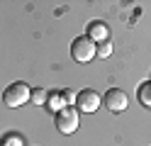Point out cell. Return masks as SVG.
Wrapping results in <instances>:
<instances>
[{
	"label": "cell",
	"mask_w": 151,
	"mask_h": 146,
	"mask_svg": "<svg viewBox=\"0 0 151 146\" xmlns=\"http://www.w3.org/2000/svg\"><path fill=\"white\" fill-rule=\"evenodd\" d=\"M71 56L76 63H90L93 58L98 56V44L90 42V39L83 34V37H76L73 44H71Z\"/></svg>",
	"instance_id": "1"
},
{
	"label": "cell",
	"mask_w": 151,
	"mask_h": 146,
	"mask_svg": "<svg viewBox=\"0 0 151 146\" xmlns=\"http://www.w3.org/2000/svg\"><path fill=\"white\" fill-rule=\"evenodd\" d=\"M29 95H32V88L22 83V81H17V83H10L5 88V93H3V102L7 107H22L24 102H29Z\"/></svg>",
	"instance_id": "2"
},
{
	"label": "cell",
	"mask_w": 151,
	"mask_h": 146,
	"mask_svg": "<svg viewBox=\"0 0 151 146\" xmlns=\"http://www.w3.org/2000/svg\"><path fill=\"white\" fill-rule=\"evenodd\" d=\"M102 105H105L112 114L124 112L127 107H129V95L122 90V88H110V90L102 95Z\"/></svg>",
	"instance_id": "3"
},
{
	"label": "cell",
	"mask_w": 151,
	"mask_h": 146,
	"mask_svg": "<svg viewBox=\"0 0 151 146\" xmlns=\"http://www.w3.org/2000/svg\"><path fill=\"white\" fill-rule=\"evenodd\" d=\"M78 110L76 107H63V110L56 114V129H59L61 134H73L76 129H78Z\"/></svg>",
	"instance_id": "4"
},
{
	"label": "cell",
	"mask_w": 151,
	"mask_h": 146,
	"mask_svg": "<svg viewBox=\"0 0 151 146\" xmlns=\"http://www.w3.org/2000/svg\"><path fill=\"white\" fill-rule=\"evenodd\" d=\"M102 105V97L93 90V88H86V90H81L78 97H76V110H81V112H98V107Z\"/></svg>",
	"instance_id": "5"
},
{
	"label": "cell",
	"mask_w": 151,
	"mask_h": 146,
	"mask_svg": "<svg viewBox=\"0 0 151 146\" xmlns=\"http://www.w3.org/2000/svg\"><path fill=\"white\" fill-rule=\"evenodd\" d=\"M90 42L95 44H102V42H110V27L102 22V19H93L88 24V34H86Z\"/></svg>",
	"instance_id": "6"
},
{
	"label": "cell",
	"mask_w": 151,
	"mask_h": 146,
	"mask_svg": "<svg viewBox=\"0 0 151 146\" xmlns=\"http://www.w3.org/2000/svg\"><path fill=\"white\" fill-rule=\"evenodd\" d=\"M44 107H46V110H49V112L56 117V114H59L63 107H66L63 95H61V93H49V97H46V105H44Z\"/></svg>",
	"instance_id": "7"
},
{
	"label": "cell",
	"mask_w": 151,
	"mask_h": 146,
	"mask_svg": "<svg viewBox=\"0 0 151 146\" xmlns=\"http://www.w3.org/2000/svg\"><path fill=\"white\" fill-rule=\"evenodd\" d=\"M137 100L144 105V107H149L151 110V81H144L139 85V90H137Z\"/></svg>",
	"instance_id": "8"
},
{
	"label": "cell",
	"mask_w": 151,
	"mask_h": 146,
	"mask_svg": "<svg viewBox=\"0 0 151 146\" xmlns=\"http://www.w3.org/2000/svg\"><path fill=\"white\" fill-rule=\"evenodd\" d=\"M46 97H49V93H46L44 88H34L32 95H29V102L32 105H46Z\"/></svg>",
	"instance_id": "9"
},
{
	"label": "cell",
	"mask_w": 151,
	"mask_h": 146,
	"mask_svg": "<svg viewBox=\"0 0 151 146\" xmlns=\"http://www.w3.org/2000/svg\"><path fill=\"white\" fill-rule=\"evenodd\" d=\"M0 141H3V146H24V139H22L20 134H15V132L5 134V136H3Z\"/></svg>",
	"instance_id": "10"
},
{
	"label": "cell",
	"mask_w": 151,
	"mask_h": 146,
	"mask_svg": "<svg viewBox=\"0 0 151 146\" xmlns=\"http://www.w3.org/2000/svg\"><path fill=\"white\" fill-rule=\"evenodd\" d=\"M61 95H63L66 107H73V105H76V97H78V93H73L71 88H68V90H61Z\"/></svg>",
	"instance_id": "11"
},
{
	"label": "cell",
	"mask_w": 151,
	"mask_h": 146,
	"mask_svg": "<svg viewBox=\"0 0 151 146\" xmlns=\"http://www.w3.org/2000/svg\"><path fill=\"white\" fill-rule=\"evenodd\" d=\"M110 54H112V44H110V42L98 44V56H100V58H107Z\"/></svg>",
	"instance_id": "12"
},
{
	"label": "cell",
	"mask_w": 151,
	"mask_h": 146,
	"mask_svg": "<svg viewBox=\"0 0 151 146\" xmlns=\"http://www.w3.org/2000/svg\"><path fill=\"white\" fill-rule=\"evenodd\" d=\"M0 146H3V141H0Z\"/></svg>",
	"instance_id": "13"
}]
</instances>
